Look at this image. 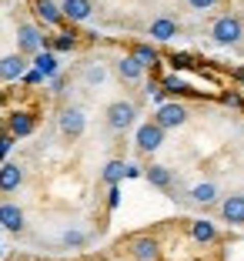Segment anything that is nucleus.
<instances>
[{
  "label": "nucleus",
  "instance_id": "nucleus-1",
  "mask_svg": "<svg viewBox=\"0 0 244 261\" xmlns=\"http://www.w3.org/2000/svg\"><path fill=\"white\" fill-rule=\"evenodd\" d=\"M211 40L218 47H237L244 40V17L241 14H218L211 20Z\"/></svg>",
  "mask_w": 244,
  "mask_h": 261
},
{
  "label": "nucleus",
  "instance_id": "nucleus-2",
  "mask_svg": "<svg viewBox=\"0 0 244 261\" xmlns=\"http://www.w3.org/2000/svg\"><path fill=\"white\" fill-rule=\"evenodd\" d=\"M104 124H107V130H114V134L130 130L134 124H138V104H134V100H127V97L111 100V104H107V111H104Z\"/></svg>",
  "mask_w": 244,
  "mask_h": 261
},
{
  "label": "nucleus",
  "instance_id": "nucleus-3",
  "mask_svg": "<svg viewBox=\"0 0 244 261\" xmlns=\"http://www.w3.org/2000/svg\"><path fill=\"white\" fill-rule=\"evenodd\" d=\"M47 47H50V37L40 34L37 23H20V27H17V50H20L23 57H37Z\"/></svg>",
  "mask_w": 244,
  "mask_h": 261
},
{
  "label": "nucleus",
  "instance_id": "nucleus-4",
  "mask_svg": "<svg viewBox=\"0 0 244 261\" xmlns=\"http://www.w3.org/2000/svg\"><path fill=\"white\" fill-rule=\"evenodd\" d=\"M57 127H61V134L67 141H77L87 130V114L77 108V104H64L61 114H57Z\"/></svg>",
  "mask_w": 244,
  "mask_h": 261
},
{
  "label": "nucleus",
  "instance_id": "nucleus-5",
  "mask_svg": "<svg viewBox=\"0 0 244 261\" xmlns=\"http://www.w3.org/2000/svg\"><path fill=\"white\" fill-rule=\"evenodd\" d=\"M187 117H191L187 104H181V100H168V104H160V108H157L154 121H157V127L174 130V127H184V124H187Z\"/></svg>",
  "mask_w": 244,
  "mask_h": 261
},
{
  "label": "nucleus",
  "instance_id": "nucleus-6",
  "mask_svg": "<svg viewBox=\"0 0 244 261\" xmlns=\"http://www.w3.org/2000/svg\"><path fill=\"white\" fill-rule=\"evenodd\" d=\"M127 254H130V261H157L160 258V241L154 234H134L127 241Z\"/></svg>",
  "mask_w": 244,
  "mask_h": 261
},
{
  "label": "nucleus",
  "instance_id": "nucleus-7",
  "mask_svg": "<svg viewBox=\"0 0 244 261\" xmlns=\"http://www.w3.org/2000/svg\"><path fill=\"white\" fill-rule=\"evenodd\" d=\"M164 134H168V130L157 127V121H144L138 127V134H134V144H138L141 154H154L160 144H164Z\"/></svg>",
  "mask_w": 244,
  "mask_h": 261
},
{
  "label": "nucleus",
  "instance_id": "nucleus-8",
  "mask_svg": "<svg viewBox=\"0 0 244 261\" xmlns=\"http://www.w3.org/2000/svg\"><path fill=\"white\" fill-rule=\"evenodd\" d=\"M218 215H221L224 224H237V228H244V191L224 194L221 204H218Z\"/></svg>",
  "mask_w": 244,
  "mask_h": 261
},
{
  "label": "nucleus",
  "instance_id": "nucleus-9",
  "mask_svg": "<svg viewBox=\"0 0 244 261\" xmlns=\"http://www.w3.org/2000/svg\"><path fill=\"white\" fill-rule=\"evenodd\" d=\"M114 74H117V81H121V84H141V81H144V74H147V67L134 54H124L121 61L114 64Z\"/></svg>",
  "mask_w": 244,
  "mask_h": 261
},
{
  "label": "nucleus",
  "instance_id": "nucleus-10",
  "mask_svg": "<svg viewBox=\"0 0 244 261\" xmlns=\"http://www.w3.org/2000/svg\"><path fill=\"white\" fill-rule=\"evenodd\" d=\"M187 234H191L194 245H204V248L221 241V231H218V224H211L207 218H198V221H191V224H187Z\"/></svg>",
  "mask_w": 244,
  "mask_h": 261
},
{
  "label": "nucleus",
  "instance_id": "nucleus-11",
  "mask_svg": "<svg viewBox=\"0 0 244 261\" xmlns=\"http://www.w3.org/2000/svg\"><path fill=\"white\" fill-rule=\"evenodd\" d=\"M34 130H37V114L34 111H14L7 117V134H14V138H31Z\"/></svg>",
  "mask_w": 244,
  "mask_h": 261
},
{
  "label": "nucleus",
  "instance_id": "nucleus-12",
  "mask_svg": "<svg viewBox=\"0 0 244 261\" xmlns=\"http://www.w3.org/2000/svg\"><path fill=\"white\" fill-rule=\"evenodd\" d=\"M27 57L20 54V50H14V54H4L0 57V81H20L23 74H27Z\"/></svg>",
  "mask_w": 244,
  "mask_h": 261
},
{
  "label": "nucleus",
  "instance_id": "nucleus-13",
  "mask_svg": "<svg viewBox=\"0 0 244 261\" xmlns=\"http://www.w3.org/2000/svg\"><path fill=\"white\" fill-rule=\"evenodd\" d=\"M177 34H181V23H177L174 17H154V20H151V27H147V37L160 40V44L174 40Z\"/></svg>",
  "mask_w": 244,
  "mask_h": 261
},
{
  "label": "nucleus",
  "instance_id": "nucleus-14",
  "mask_svg": "<svg viewBox=\"0 0 244 261\" xmlns=\"http://www.w3.org/2000/svg\"><path fill=\"white\" fill-rule=\"evenodd\" d=\"M221 191H218V185L214 181H201V185H194L191 191H187V201L198 207H211V204H221Z\"/></svg>",
  "mask_w": 244,
  "mask_h": 261
},
{
  "label": "nucleus",
  "instance_id": "nucleus-15",
  "mask_svg": "<svg viewBox=\"0 0 244 261\" xmlns=\"http://www.w3.org/2000/svg\"><path fill=\"white\" fill-rule=\"evenodd\" d=\"M0 224H4L10 234H20L23 224H27V218H23V207L14 204V201H4V204H0Z\"/></svg>",
  "mask_w": 244,
  "mask_h": 261
},
{
  "label": "nucleus",
  "instance_id": "nucleus-16",
  "mask_svg": "<svg viewBox=\"0 0 244 261\" xmlns=\"http://www.w3.org/2000/svg\"><path fill=\"white\" fill-rule=\"evenodd\" d=\"M34 14H37L40 23H47V27H61L64 23V10L57 0H34Z\"/></svg>",
  "mask_w": 244,
  "mask_h": 261
},
{
  "label": "nucleus",
  "instance_id": "nucleus-17",
  "mask_svg": "<svg viewBox=\"0 0 244 261\" xmlns=\"http://www.w3.org/2000/svg\"><path fill=\"white\" fill-rule=\"evenodd\" d=\"M61 10H64V20L84 23V20H91L94 4H91V0H61Z\"/></svg>",
  "mask_w": 244,
  "mask_h": 261
},
{
  "label": "nucleus",
  "instance_id": "nucleus-18",
  "mask_svg": "<svg viewBox=\"0 0 244 261\" xmlns=\"http://www.w3.org/2000/svg\"><path fill=\"white\" fill-rule=\"evenodd\" d=\"M23 185V168L20 164H4L0 168V194H14Z\"/></svg>",
  "mask_w": 244,
  "mask_h": 261
},
{
  "label": "nucleus",
  "instance_id": "nucleus-19",
  "mask_svg": "<svg viewBox=\"0 0 244 261\" xmlns=\"http://www.w3.org/2000/svg\"><path fill=\"white\" fill-rule=\"evenodd\" d=\"M144 177L151 181L154 188H160V191H171V188H174V174H171L168 168H160V164H151V168H144Z\"/></svg>",
  "mask_w": 244,
  "mask_h": 261
},
{
  "label": "nucleus",
  "instance_id": "nucleus-20",
  "mask_svg": "<svg viewBox=\"0 0 244 261\" xmlns=\"http://www.w3.org/2000/svg\"><path fill=\"white\" fill-rule=\"evenodd\" d=\"M100 177H104V185L114 188L117 181L130 177V164H124V161H107V164H104V171H100Z\"/></svg>",
  "mask_w": 244,
  "mask_h": 261
},
{
  "label": "nucleus",
  "instance_id": "nucleus-21",
  "mask_svg": "<svg viewBox=\"0 0 244 261\" xmlns=\"http://www.w3.org/2000/svg\"><path fill=\"white\" fill-rule=\"evenodd\" d=\"M34 67H37V74L53 77V74H57V57H53L50 50H40V54L34 57Z\"/></svg>",
  "mask_w": 244,
  "mask_h": 261
},
{
  "label": "nucleus",
  "instance_id": "nucleus-22",
  "mask_svg": "<svg viewBox=\"0 0 244 261\" xmlns=\"http://www.w3.org/2000/svg\"><path fill=\"white\" fill-rule=\"evenodd\" d=\"M130 54L138 57L144 67H154V64H157V47H151V44H134V47H130Z\"/></svg>",
  "mask_w": 244,
  "mask_h": 261
},
{
  "label": "nucleus",
  "instance_id": "nucleus-23",
  "mask_svg": "<svg viewBox=\"0 0 244 261\" xmlns=\"http://www.w3.org/2000/svg\"><path fill=\"white\" fill-rule=\"evenodd\" d=\"M84 81H87V84H104V81H107V67H104V64H91V67L84 70Z\"/></svg>",
  "mask_w": 244,
  "mask_h": 261
},
{
  "label": "nucleus",
  "instance_id": "nucleus-24",
  "mask_svg": "<svg viewBox=\"0 0 244 261\" xmlns=\"http://www.w3.org/2000/svg\"><path fill=\"white\" fill-rule=\"evenodd\" d=\"M50 47H53V50H74V47H77V37L64 31V34H57V37H50Z\"/></svg>",
  "mask_w": 244,
  "mask_h": 261
},
{
  "label": "nucleus",
  "instance_id": "nucleus-25",
  "mask_svg": "<svg viewBox=\"0 0 244 261\" xmlns=\"http://www.w3.org/2000/svg\"><path fill=\"white\" fill-rule=\"evenodd\" d=\"M221 4V0H187V7L191 10H201V14H207V10H214Z\"/></svg>",
  "mask_w": 244,
  "mask_h": 261
},
{
  "label": "nucleus",
  "instance_id": "nucleus-26",
  "mask_svg": "<svg viewBox=\"0 0 244 261\" xmlns=\"http://www.w3.org/2000/svg\"><path fill=\"white\" fill-rule=\"evenodd\" d=\"M14 134H0V158H7V154H10V147H14Z\"/></svg>",
  "mask_w": 244,
  "mask_h": 261
},
{
  "label": "nucleus",
  "instance_id": "nucleus-27",
  "mask_svg": "<svg viewBox=\"0 0 244 261\" xmlns=\"http://www.w3.org/2000/svg\"><path fill=\"white\" fill-rule=\"evenodd\" d=\"M64 245H84V234L80 231H67L64 234Z\"/></svg>",
  "mask_w": 244,
  "mask_h": 261
},
{
  "label": "nucleus",
  "instance_id": "nucleus-28",
  "mask_svg": "<svg viewBox=\"0 0 244 261\" xmlns=\"http://www.w3.org/2000/svg\"><path fill=\"white\" fill-rule=\"evenodd\" d=\"M107 204H111V207H117V204H121V191H117V185L111 188V194H107Z\"/></svg>",
  "mask_w": 244,
  "mask_h": 261
},
{
  "label": "nucleus",
  "instance_id": "nucleus-29",
  "mask_svg": "<svg viewBox=\"0 0 244 261\" xmlns=\"http://www.w3.org/2000/svg\"><path fill=\"white\" fill-rule=\"evenodd\" d=\"M164 87H168V91H184V87H181V81H177V77H168V81H164Z\"/></svg>",
  "mask_w": 244,
  "mask_h": 261
}]
</instances>
